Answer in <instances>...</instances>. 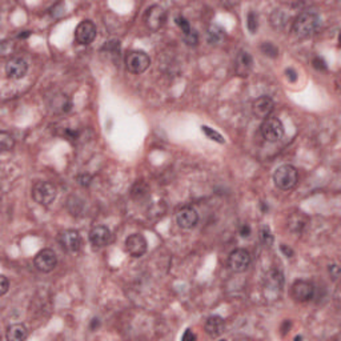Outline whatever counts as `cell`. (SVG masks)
Listing matches in <instances>:
<instances>
[{
  "mask_svg": "<svg viewBox=\"0 0 341 341\" xmlns=\"http://www.w3.org/2000/svg\"><path fill=\"white\" fill-rule=\"evenodd\" d=\"M34 262H35V267L38 268L40 272L48 273V272L53 271L55 267L57 265L56 254H55L52 250H49V248L42 250L39 254L35 256Z\"/></svg>",
  "mask_w": 341,
  "mask_h": 341,
  "instance_id": "30bf717a",
  "label": "cell"
},
{
  "mask_svg": "<svg viewBox=\"0 0 341 341\" xmlns=\"http://www.w3.org/2000/svg\"><path fill=\"white\" fill-rule=\"evenodd\" d=\"M176 221L179 224L180 228L183 229H191L199 221V214L196 210L192 207H183L181 210L177 211L176 213Z\"/></svg>",
  "mask_w": 341,
  "mask_h": 341,
  "instance_id": "5bb4252c",
  "label": "cell"
},
{
  "mask_svg": "<svg viewBox=\"0 0 341 341\" xmlns=\"http://www.w3.org/2000/svg\"><path fill=\"white\" fill-rule=\"evenodd\" d=\"M96 32V26L91 20H83V22L79 23V26L75 30V39L79 44L87 45L95 40Z\"/></svg>",
  "mask_w": 341,
  "mask_h": 341,
  "instance_id": "7c38bea8",
  "label": "cell"
},
{
  "mask_svg": "<svg viewBox=\"0 0 341 341\" xmlns=\"http://www.w3.org/2000/svg\"><path fill=\"white\" fill-rule=\"evenodd\" d=\"M195 340L196 339V336H193V335H191V332H189V329L185 332V335L183 336V340Z\"/></svg>",
  "mask_w": 341,
  "mask_h": 341,
  "instance_id": "74e56055",
  "label": "cell"
},
{
  "mask_svg": "<svg viewBox=\"0 0 341 341\" xmlns=\"http://www.w3.org/2000/svg\"><path fill=\"white\" fill-rule=\"evenodd\" d=\"M167 19V13L160 5H152L147 9L144 15V22L151 31H159L164 26Z\"/></svg>",
  "mask_w": 341,
  "mask_h": 341,
  "instance_id": "ba28073f",
  "label": "cell"
},
{
  "mask_svg": "<svg viewBox=\"0 0 341 341\" xmlns=\"http://www.w3.org/2000/svg\"><path fill=\"white\" fill-rule=\"evenodd\" d=\"M184 40H185V43L188 44V45H196L197 44V34L195 32V31H192L189 35L184 36Z\"/></svg>",
  "mask_w": 341,
  "mask_h": 341,
  "instance_id": "d6a6232c",
  "label": "cell"
},
{
  "mask_svg": "<svg viewBox=\"0 0 341 341\" xmlns=\"http://www.w3.org/2000/svg\"><path fill=\"white\" fill-rule=\"evenodd\" d=\"M124 245H126L127 254L132 257H141L148 248V243L140 233H133L131 236H128Z\"/></svg>",
  "mask_w": 341,
  "mask_h": 341,
  "instance_id": "9c48e42d",
  "label": "cell"
},
{
  "mask_svg": "<svg viewBox=\"0 0 341 341\" xmlns=\"http://www.w3.org/2000/svg\"><path fill=\"white\" fill-rule=\"evenodd\" d=\"M298 170L291 164H284V166L279 167L276 170L275 175H273V181L277 188L283 189V191H288L292 189L296 184H298Z\"/></svg>",
  "mask_w": 341,
  "mask_h": 341,
  "instance_id": "7a4b0ae2",
  "label": "cell"
},
{
  "mask_svg": "<svg viewBox=\"0 0 341 341\" xmlns=\"http://www.w3.org/2000/svg\"><path fill=\"white\" fill-rule=\"evenodd\" d=\"M176 24L179 26V28L181 30L184 36L189 35V34L192 32V28H191V26H189L188 20L184 18V16H177V18H176Z\"/></svg>",
  "mask_w": 341,
  "mask_h": 341,
  "instance_id": "83f0119b",
  "label": "cell"
},
{
  "mask_svg": "<svg viewBox=\"0 0 341 341\" xmlns=\"http://www.w3.org/2000/svg\"><path fill=\"white\" fill-rule=\"evenodd\" d=\"M151 59L144 51H131L126 56V67L131 74L139 75L148 70Z\"/></svg>",
  "mask_w": 341,
  "mask_h": 341,
  "instance_id": "277c9868",
  "label": "cell"
},
{
  "mask_svg": "<svg viewBox=\"0 0 341 341\" xmlns=\"http://www.w3.org/2000/svg\"><path fill=\"white\" fill-rule=\"evenodd\" d=\"M261 51L262 53H265L269 57H277V55H279V49L269 42H265V43L261 44Z\"/></svg>",
  "mask_w": 341,
  "mask_h": 341,
  "instance_id": "f1b7e54d",
  "label": "cell"
},
{
  "mask_svg": "<svg viewBox=\"0 0 341 341\" xmlns=\"http://www.w3.org/2000/svg\"><path fill=\"white\" fill-rule=\"evenodd\" d=\"M287 19L288 16L281 9H275L271 15V24L275 28H283L287 23Z\"/></svg>",
  "mask_w": 341,
  "mask_h": 341,
  "instance_id": "603a6c76",
  "label": "cell"
},
{
  "mask_svg": "<svg viewBox=\"0 0 341 341\" xmlns=\"http://www.w3.org/2000/svg\"><path fill=\"white\" fill-rule=\"evenodd\" d=\"M27 36H30V32H28V31H24V34H20V35H19V38H20V39H23V38H27Z\"/></svg>",
  "mask_w": 341,
  "mask_h": 341,
  "instance_id": "f35d334b",
  "label": "cell"
},
{
  "mask_svg": "<svg viewBox=\"0 0 341 341\" xmlns=\"http://www.w3.org/2000/svg\"><path fill=\"white\" fill-rule=\"evenodd\" d=\"M89 241L93 247L103 248L110 244L111 231L105 225H96L89 231Z\"/></svg>",
  "mask_w": 341,
  "mask_h": 341,
  "instance_id": "e0dca14e",
  "label": "cell"
},
{
  "mask_svg": "<svg viewBox=\"0 0 341 341\" xmlns=\"http://www.w3.org/2000/svg\"><path fill=\"white\" fill-rule=\"evenodd\" d=\"M59 243L63 250L74 254L82 248V236L75 229H66L59 235Z\"/></svg>",
  "mask_w": 341,
  "mask_h": 341,
  "instance_id": "8fae6325",
  "label": "cell"
},
{
  "mask_svg": "<svg viewBox=\"0 0 341 341\" xmlns=\"http://www.w3.org/2000/svg\"><path fill=\"white\" fill-rule=\"evenodd\" d=\"M280 250H281V252H283V254H284L285 256H287V257H292L293 255H295V252H293V251L291 250L289 247H287V245H285V244H281L280 245Z\"/></svg>",
  "mask_w": 341,
  "mask_h": 341,
  "instance_id": "836d02e7",
  "label": "cell"
},
{
  "mask_svg": "<svg viewBox=\"0 0 341 341\" xmlns=\"http://www.w3.org/2000/svg\"><path fill=\"white\" fill-rule=\"evenodd\" d=\"M306 224L305 214L301 212H296L289 216L288 219V227L292 232H301L304 229Z\"/></svg>",
  "mask_w": 341,
  "mask_h": 341,
  "instance_id": "44dd1931",
  "label": "cell"
},
{
  "mask_svg": "<svg viewBox=\"0 0 341 341\" xmlns=\"http://www.w3.org/2000/svg\"><path fill=\"white\" fill-rule=\"evenodd\" d=\"M285 74H287V76H288V79L291 80V82H296V79H298V75H296V72H295L292 68L285 71Z\"/></svg>",
  "mask_w": 341,
  "mask_h": 341,
  "instance_id": "d590c367",
  "label": "cell"
},
{
  "mask_svg": "<svg viewBox=\"0 0 341 341\" xmlns=\"http://www.w3.org/2000/svg\"><path fill=\"white\" fill-rule=\"evenodd\" d=\"M8 288H9L8 279H7L5 276H1V277H0V295H1V296H4L5 293L8 292Z\"/></svg>",
  "mask_w": 341,
  "mask_h": 341,
  "instance_id": "4dcf8cb0",
  "label": "cell"
},
{
  "mask_svg": "<svg viewBox=\"0 0 341 341\" xmlns=\"http://www.w3.org/2000/svg\"><path fill=\"white\" fill-rule=\"evenodd\" d=\"M201 129H203V132L206 133L210 139H212V140H214V141H217V143H220V144H223L224 141V137L221 135H220L219 132L217 131H214V129H212V128H210V127H207V126H203L201 127Z\"/></svg>",
  "mask_w": 341,
  "mask_h": 341,
  "instance_id": "4316f807",
  "label": "cell"
},
{
  "mask_svg": "<svg viewBox=\"0 0 341 341\" xmlns=\"http://www.w3.org/2000/svg\"><path fill=\"white\" fill-rule=\"evenodd\" d=\"M260 240L265 247H271L273 244V235H272L271 228L268 225H264L260 229Z\"/></svg>",
  "mask_w": 341,
  "mask_h": 341,
  "instance_id": "d4e9b609",
  "label": "cell"
},
{
  "mask_svg": "<svg viewBox=\"0 0 341 341\" xmlns=\"http://www.w3.org/2000/svg\"><path fill=\"white\" fill-rule=\"evenodd\" d=\"M206 332L211 337H219L224 332L225 328V323H224L223 317L220 316H211L206 321Z\"/></svg>",
  "mask_w": 341,
  "mask_h": 341,
  "instance_id": "d6986e66",
  "label": "cell"
},
{
  "mask_svg": "<svg viewBox=\"0 0 341 341\" xmlns=\"http://www.w3.org/2000/svg\"><path fill=\"white\" fill-rule=\"evenodd\" d=\"M320 16L313 11H304L293 22V34L298 38H308L320 28Z\"/></svg>",
  "mask_w": 341,
  "mask_h": 341,
  "instance_id": "6da1fadb",
  "label": "cell"
},
{
  "mask_svg": "<svg viewBox=\"0 0 341 341\" xmlns=\"http://www.w3.org/2000/svg\"><path fill=\"white\" fill-rule=\"evenodd\" d=\"M254 66V59L247 51H241L236 57V63H235V71L236 74L241 78H247L252 71Z\"/></svg>",
  "mask_w": 341,
  "mask_h": 341,
  "instance_id": "ac0fdd59",
  "label": "cell"
},
{
  "mask_svg": "<svg viewBox=\"0 0 341 341\" xmlns=\"http://www.w3.org/2000/svg\"><path fill=\"white\" fill-rule=\"evenodd\" d=\"M240 235L243 237H248L251 235V227L248 225V224H244V225H241L240 228Z\"/></svg>",
  "mask_w": 341,
  "mask_h": 341,
  "instance_id": "e575fe53",
  "label": "cell"
},
{
  "mask_svg": "<svg viewBox=\"0 0 341 341\" xmlns=\"http://www.w3.org/2000/svg\"><path fill=\"white\" fill-rule=\"evenodd\" d=\"M247 27H248V31H250L251 34H255V32L257 31V15H256L254 11H250L248 16H247Z\"/></svg>",
  "mask_w": 341,
  "mask_h": 341,
  "instance_id": "484cf974",
  "label": "cell"
},
{
  "mask_svg": "<svg viewBox=\"0 0 341 341\" xmlns=\"http://www.w3.org/2000/svg\"><path fill=\"white\" fill-rule=\"evenodd\" d=\"M0 145H1V151L3 152H7V151H11L15 145V140L13 137L7 132H0Z\"/></svg>",
  "mask_w": 341,
  "mask_h": 341,
  "instance_id": "cb8c5ba5",
  "label": "cell"
},
{
  "mask_svg": "<svg viewBox=\"0 0 341 341\" xmlns=\"http://www.w3.org/2000/svg\"><path fill=\"white\" fill-rule=\"evenodd\" d=\"M312 64H313V67H315L316 70H320V71H324L327 70V63L324 61L323 57H315L313 59V61H312Z\"/></svg>",
  "mask_w": 341,
  "mask_h": 341,
  "instance_id": "1f68e13d",
  "label": "cell"
},
{
  "mask_svg": "<svg viewBox=\"0 0 341 341\" xmlns=\"http://www.w3.org/2000/svg\"><path fill=\"white\" fill-rule=\"evenodd\" d=\"M27 71H28V64L23 57H11L5 64V74L9 79H23L27 75Z\"/></svg>",
  "mask_w": 341,
  "mask_h": 341,
  "instance_id": "4fadbf2b",
  "label": "cell"
},
{
  "mask_svg": "<svg viewBox=\"0 0 341 341\" xmlns=\"http://www.w3.org/2000/svg\"><path fill=\"white\" fill-rule=\"evenodd\" d=\"M224 39H225V30H223L217 24H212L208 30V43L216 45V44L223 43Z\"/></svg>",
  "mask_w": 341,
  "mask_h": 341,
  "instance_id": "7402d4cb",
  "label": "cell"
},
{
  "mask_svg": "<svg viewBox=\"0 0 341 341\" xmlns=\"http://www.w3.org/2000/svg\"><path fill=\"white\" fill-rule=\"evenodd\" d=\"M273 108H275V103H273L271 97L268 96L257 97L254 101V104H252V112H254V115L256 118L262 119V120L269 118V115L273 112Z\"/></svg>",
  "mask_w": 341,
  "mask_h": 341,
  "instance_id": "2e32d148",
  "label": "cell"
},
{
  "mask_svg": "<svg viewBox=\"0 0 341 341\" xmlns=\"http://www.w3.org/2000/svg\"><path fill=\"white\" fill-rule=\"evenodd\" d=\"M260 131L265 140L275 143L284 136V126L277 118H267L262 122Z\"/></svg>",
  "mask_w": 341,
  "mask_h": 341,
  "instance_id": "5b68a950",
  "label": "cell"
},
{
  "mask_svg": "<svg viewBox=\"0 0 341 341\" xmlns=\"http://www.w3.org/2000/svg\"><path fill=\"white\" fill-rule=\"evenodd\" d=\"M284 287V276L280 271L277 269H272L264 277V291L265 295L269 298H275L279 296Z\"/></svg>",
  "mask_w": 341,
  "mask_h": 341,
  "instance_id": "8992f818",
  "label": "cell"
},
{
  "mask_svg": "<svg viewBox=\"0 0 341 341\" xmlns=\"http://www.w3.org/2000/svg\"><path fill=\"white\" fill-rule=\"evenodd\" d=\"M315 295V288L311 283L304 280L296 281L292 285V298L298 302L309 301Z\"/></svg>",
  "mask_w": 341,
  "mask_h": 341,
  "instance_id": "9a60e30c",
  "label": "cell"
},
{
  "mask_svg": "<svg viewBox=\"0 0 341 341\" xmlns=\"http://www.w3.org/2000/svg\"><path fill=\"white\" fill-rule=\"evenodd\" d=\"M251 264V255L248 251L239 248L231 252L229 257H228V267L231 268V271L241 273L244 272Z\"/></svg>",
  "mask_w": 341,
  "mask_h": 341,
  "instance_id": "52a82bcc",
  "label": "cell"
},
{
  "mask_svg": "<svg viewBox=\"0 0 341 341\" xmlns=\"http://www.w3.org/2000/svg\"><path fill=\"white\" fill-rule=\"evenodd\" d=\"M89 180H91V176L88 175L79 176V177H78V181H79L82 185H88V184H89Z\"/></svg>",
  "mask_w": 341,
  "mask_h": 341,
  "instance_id": "8d00e7d4",
  "label": "cell"
},
{
  "mask_svg": "<svg viewBox=\"0 0 341 341\" xmlns=\"http://www.w3.org/2000/svg\"><path fill=\"white\" fill-rule=\"evenodd\" d=\"M27 339V328L23 324H13L7 329V340L23 341Z\"/></svg>",
  "mask_w": 341,
  "mask_h": 341,
  "instance_id": "ffe728a7",
  "label": "cell"
},
{
  "mask_svg": "<svg viewBox=\"0 0 341 341\" xmlns=\"http://www.w3.org/2000/svg\"><path fill=\"white\" fill-rule=\"evenodd\" d=\"M56 187L52 183H48V181H38L32 187V199L40 206H49L56 199Z\"/></svg>",
  "mask_w": 341,
  "mask_h": 341,
  "instance_id": "3957f363",
  "label": "cell"
},
{
  "mask_svg": "<svg viewBox=\"0 0 341 341\" xmlns=\"http://www.w3.org/2000/svg\"><path fill=\"white\" fill-rule=\"evenodd\" d=\"M328 271H329V275H331V277H332L333 280L337 281L339 280V277H340V267L337 265V264H331L328 267Z\"/></svg>",
  "mask_w": 341,
  "mask_h": 341,
  "instance_id": "f546056e",
  "label": "cell"
}]
</instances>
